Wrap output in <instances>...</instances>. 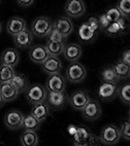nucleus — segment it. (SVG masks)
Segmentation results:
<instances>
[{
	"instance_id": "49530a36",
	"label": "nucleus",
	"mask_w": 130,
	"mask_h": 146,
	"mask_svg": "<svg viewBox=\"0 0 130 146\" xmlns=\"http://www.w3.org/2000/svg\"><path fill=\"white\" fill-rule=\"evenodd\" d=\"M0 1H1V0H0Z\"/></svg>"
},
{
	"instance_id": "4468645a",
	"label": "nucleus",
	"mask_w": 130,
	"mask_h": 146,
	"mask_svg": "<svg viewBox=\"0 0 130 146\" xmlns=\"http://www.w3.org/2000/svg\"><path fill=\"white\" fill-rule=\"evenodd\" d=\"M78 38L82 43H92L97 38L98 31L91 28L87 23H82L78 28Z\"/></svg>"
},
{
	"instance_id": "1a4fd4ad",
	"label": "nucleus",
	"mask_w": 130,
	"mask_h": 146,
	"mask_svg": "<svg viewBox=\"0 0 130 146\" xmlns=\"http://www.w3.org/2000/svg\"><path fill=\"white\" fill-rule=\"evenodd\" d=\"M46 100L51 108L60 110L67 104L68 96L64 92H48Z\"/></svg>"
},
{
	"instance_id": "c03bdc74",
	"label": "nucleus",
	"mask_w": 130,
	"mask_h": 146,
	"mask_svg": "<svg viewBox=\"0 0 130 146\" xmlns=\"http://www.w3.org/2000/svg\"><path fill=\"white\" fill-rule=\"evenodd\" d=\"M1 30H2V25H1V23H0V32H1Z\"/></svg>"
},
{
	"instance_id": "37998d69",
	"label": "nucleus",
	"mask_w": 130,
	"mask_h": 146,
	"mask_svg": "<svg viewBox=\"0 0 130 146\" xmlns=\"http://www.w3.org/2000/svg\"><path fill=\"white\" fill-rule=\"evenodd\" d=\"M128 120L130 121V108H129V110H128Z\"/></svg>"
},
{
	"instance_id": "412c9836",
	"label": "nucleus",
	"mask_w": 130,
	"mask_h": 146,
	"mask_svg": "<svg viewBox=\"0 0 130 146\" xmlns=\"http://www.w3.org/2000/svg\"><path fill=\"white\" fill-rule=\"evenodd\" d=\"M30 114L32 116H34L35 118L38 120L39 122H43L45 121L49 115V106L48 105V103L46 101L43 102H39L36 104H33L31 107V111Z\"/></svg>"
},
{
	"instance_id": "bb28decb",
	"label": "nucleus",
	"mask_w": 130,
	"mask_h": 146,
	"mask_svg": "<svg viewBox=\"0 0 130 146\" xmlns=\"http://www.w3.org/2000/svg\"><path fill=\"white\" fill-rule=\"evenodd\" d=\"M12 85L18 90V93L24 92L28 87V80L25 75L22 73H16L11 81Z\"/></svg>"
},
{
	"instance_id": "f3484780",
	"label": "nucleus",
	"mask_w": 130,
	"mask_h": 146,
	"mask_svg": "<svg viewBox=\"0 0 130 146\" xmlns=\"http://www.w3.org/2000/svg\"><path fill=\"white\" fill-rule=\"evenodd\" d=\"M20 62V54L15 48H8L3 51L0 56V62L1 64L8 65V66L15 67Z\"/></svg>"
},
{
	"instance_id": "5701e85b",
	"label": "nucleus",
	"mask_w": 130,
	"mask_h": 146,
	"mask_svg": "<svg viewBox=\"0 0 130 146\" xmlns=\"http://www.w3.org/2000/svg\"><path fill=\"white\" fill-rule=\"evenodd\" d=\"M18 94L20 93L12 85L11 82L0 84V95L3 98L4 102H11V101L15 100L18 98Z\"/></svg>"
},
{
	"instance_id": "f257e3e1",
	"label": "nucleus",
	"mask_w": 130,
	"mask_h": 146,
	"mask_svg": "<svg viewBox=\"0 0 130 146\" xmlns=\"http://www.w3.org/2000/svg\"><path fill=\"white\" fill-rule=\"evenodd\" d=\"M120 138V129L115 124H108L104 126L99 135V140L104 145H115L119 142Z\"/></svg>"
},
{
	"instance_id": "f03ea898",
	"label": "nucleus",
	"mask_w": 130,
	"mask_h": 146,
	"mask_svg": "<svg viewBox=\"0 0 130 146\" xmlns=\"http://www.w3.org/2000/svg\"><path fill=\"white\" fill-rule=\"evenodd\" d=\"M53 27V23L48 17L41 16L36 18L31 23V32L33 35L40 38L47 37Z\"/></svg>"
},
{
	"instance_id": "7ed1b4c3",
	"label": "nucleus",
	"mask_w": 130,
	"mask_h": 146,
	"mask_svg": "<svg viewBox=\"0 0 130 146\" xmlns=\"http://www.w3.org/2000/svg\"><path fill=\"white\" fill-rule=\"evenodd\" d=\"M25 92V98L31 104H36L39 102L46 101L48 91L41 84H32L27 87Z\"/></svg>"
},
{
	"instance_id": "ea45409f",
	"label": "nucleus",
	"mask_w": 130,
	"mask_h": 146,
	"mask_svg": "<svg viewBox=\"0 0 130 146\" xmlns=\"http://www.w3.org/2000/svg\"><path fill=\"white\" fill-rule=\"evenodd\" d=\"M77 129H78L77 125H69L67 128V131H68V133H69V135L73 137V136L75 135V133H77Z\"/></svg>"
},
{
	"instance_id": "e433bc0d",
	"label": "nucleus",
	"mask_w": 130,
	"mask_h": 146,
	"mask_svg": "<svg viewBox=\"0 0 130 146\" xmlns=\"http://www.w3.org/2000/svg\"><path fill=\"white\" fill-rule=\"evenodd\" d=\"M86 23L90 25L91 28H93V29L96 30V31H99V30H100V25H99L97 17H93V16H92V17L88 18V21H87Z\"/></svg>"
},
{
	"instance_id": "c756f323",
	"label": "nucleus",
	"mask_w": 130,
	"mask_h": 146,
	"mask_svg": "<svg viewBox=\"0 0 130 146\" xmlns=\"http://www.w3.org/2000/svg\"><path fill=\"white\" fill-rule=\"evenodd\" d=\"M101 80H102V82H108V83H115V84H117L119 81V79L115 75L112 66L105 67L101 71Z\"/></svg>"
},
{
	"instance_id": "c9c22d12",
	"label": "nucleus",
	"mask_w": 130,
	"mask_h": 146,
	"mask_svg": "<svg viewBox=\"0 0 130 146\" xmlns=\"http://www.w3.org/2000/svg\"><path fill=\"white\" fill-rule=\"evenodd\" d=\"M98 19V22H99V25H100V30H103L105 28H107L109 27V25L111 23L110 20L107 18V16L105 15V13H102L97 17Z\"/></svg>"
},
{
	"instance_id": "9b49d317",
	"label": "nucleus",
	"mask_w": 130,
	"mask_h": 146,
	"mask_svg": "<svg viewBox=\"0 0 130 146\" xmlns=\"http://www.w3.org/2000/svg\"><path fill=\"white\" fill-rule=\"evenodd\" d=\"M81 111L82 117L87 121H95L101 116V113H102L99 102L95 100H91V98Z\"/></svg>"
},
{
	"instance_id": "79ce46f5",
	"label": "nucleus",
	"mask_w": 130,
	"mask_h": 146,
	"mask_svg": "<svg viewBox=\"0 0 130 146\" xmlns=\"http://www.w3.org/2000/svg\"><path fill=\"white\" fill-rule=\"evenodd\" d=\"M3 103H5V102H4L3 98H2L1 95H0V106H2V105H3Z\"/></svg>"
},
{
	"instance_id": "6ab92c4d",
	"label": "nucleus",
	"mask_w": 130,
	"mask_h": 146,
	"mask_svg": "<svg viewBox=\"0 0 130 146\" xmlns=\"http://www.w3.org/2000/svg\"><path fill=\"white\" fill-rule=\"evenodd\" d=\"M14 37V43L16 47L20 49H26L31 46L33 42V34L31 30H28L25 28L23 31L20 32L18 34L15 35Z\"/></svg>"
},
{
	"instance_id": "a18cd8bd",
	"label": "nucleus",
	"mask_w": 130,
	"mask_h": 146,
	"mask_svg": "<svg viewBox=\"0 0 130 146\" xmlns=\"http://www.w3.org/2000/svg\"><path fill=\"white\" fill-rule=\"evenodd\" d=\"M0 146H5V145H4L3 143H1V142H0Z\"/></svg>"
},
{
	"instance_id": "423d86ee",
	"label": "nucleus",
	"mask_w": 130,
	"mask_h": 146,
	"mask_svg": "<svg viewBox=\"0 0 130 146\" xmlns=\"http://www.w3.org/2000/svg\"><path fill=\"white\" fill-rule=\"evenodd\" d=\"M72 138L73 143H91V144L99 146V142H100L99 137L94 135L86 127L81 126H78L77 133Z\"/></svg>"
},
{
	"instance_id": "0eeeda50",
	"label": "nucleus",
	"mask_w": 130,
	"mask_h": 146,
	"mask_svg": "<svg viewBox=\"0 0 130 146\" xmlns=\"http://www.w3.org/2000/svg\"><path fill=\"white\" fill-rule=\"evenodd\" d=\"M119 93V87L115 83H108V82H102L98 87V96L101 100L108 102V101L114 100L117 96Z\"/></svg>"
},
{
	"instance_id": "c85d7f7f",
	"label": "nucleus",
	"mask_w": 130,
	"mask_h": 146,
	"mask_svg": "<svg viewBox=\"0 0 130 146\" xmlns=\"http://www.w3.org/2000/svg\"><path fill=\"white\" fill-rule=\"evenodd\" d=\"M15 74L16 71L14 67L1 64L0 65V84L11 82Z\"/></svg>"
},
{
	"instance_id": "72a5a7b5",
	"label": "nucleus",
	"mask_w": 130,
	"mask_h": 146,
	"mask_svg": "<svg viewBox=\"0 0 130 146\" xmlns=\"http://www.w3.org/2000/svg\"><path fill=\"white\" fill-rule=\"evenodd\" d=\"M119 129H120V135H121V137L125 140L130 141V121L129 120L122 122Z\"/></svg>"
},
{
	"instance_id": "9d476101",
	"label": "nucleus",
	"mask_w": 130,
	"mask_h": 146,
	"mask_svg": "<svg viewBox=\"0 0 130 146\" xmlns=\"http://www.w3.org/2000/svg\"><path fill=\"white\" fill-rule=\"evenodd\" d=\"M90 100V96L84 90H78L71 94L68 98V102L70 103L71 107L75 110H82L84 105Z\"/></svg>"
},
{
	"instance_id": "4be33fe9",
	"label": "nucleus",
	"mask_w": 130,
	"mask_h": 146,
	"mask_svg": "<svg viewBox=\"0 0 130 146\" xmlns=\"http://www.w3.org/2000/svg\"><path fill=\"white\" fill-rule=\"evenodd\" d=\"M49 56V55L46 47L43 45H35L31 47L29 50V58L34 63H40L41 64Z\"/></svg>"
},
{
	"instance_id": "a878e982",
	"label": "nucleus",
	"mask_w": 130,
	"mask_h": 146,
	"mask_svg": "<svg viewBox=\"0 0 130 146\" xmlns=\"http://www.w3.org/2000/svg\"><path fill=\"white\" fill-rule=\"evenodd\" d=\"M45 47H46V49H47V51H48L49 56H58L63 54L65 43H63V42H55V41H51V40H48Z\"/></svg>"
},
{
	"instance_id": "b1692460",
	"label": "nucleus",
	"mask_w": 130,
	"mask_h": 146,
	"mask_svg": "<svg viewBox=\"0 0 130 146\" xmlns=\"http://www.w3.org/2000/svg\"><path fill=\"white\" fill-rule=\"evenodd\" d=\"M22 146H37L39 143V137L36 131H24L20 135Z\"/></svg>"
},
{
	"instance_id": "ddd939ff",
	"label": "nucleus",
	"mask_w": 130,
	"mask_h": 146,
	"mask_svg": "<svg viewBox=\"0 0 130 146\" xmlns=\"http://www.w3.org/2000/svg\"><path fill=\"white\" fill-rule=\"evenodd\" d=\"M22 120H23V114L20 110L12 109L6 113L4 122H5V125L8 129H18L22 128Z\"/></svg>"
},
{
	"instance_id": "f704fd0d",
	"label": "nucleus",
	"mask_w": 130,
	"mask_h": 146,
	"mask_svg": "<svg viewBox=\"0 0 130 146\" xmlns=\"http://www.w3.org/2000/svg\"><path fill=\"white\" fill-rule=\"evenodd\" d=\"M48 38H49V40H51V41L63 42V43H65V39H66L65 37L63 36L58 30H56L54 27H53V29H51V32L49 33Z\"/></svg>"
},
{
	"instance_id": "2f4dec72",
	"label": "nucleus",
	"mask_w": 130,
	"mask_h": 146,
	"mask_svg": "<svg viewBox=\"0 0 130 146\" xmlns=\"http://www.w3.org/2000/svg\"><path fill=\"white\" fill-rule=\"evenodd\" d=\"M104 13H105V15L107 16V18L110 20L111 23L115 22V21H117L119 19L123 17L117 6L110 7V8H108L107 10H106V12H104Z\"/></svg>"
},
{
	"instance_id": "7c9ffc66",
	"label": "nucleus",
	"mask_w": 130,
	"mask_h": 146,
	"mask_svg": "<svg viewBox=\"0 0 130 146\" xmlns=\"http://www.w3.org/2000/svg\"><path fill=\"white\" fill-rule=\"evenodd\" d=\"M117 96H119V100L122 102L130 105V83L124 84L120 88H119Z\"/></svg>"
},
{
	"instance_id": "4c0bfd02",
	"label": "nucleus",
	"mask_w": 130,
	"mask_h": 146,
	"mask_svg": "<svg viewBox=\"0 0 130 146\" xmlns=\"http://www.w3.org/2000/svg\"><path fill=\"white\" fill-rule=\"evenodd\" d=\"M119 60H121L122 62H124L125 64L130 66V49H127V50H125L122 53L121 58H120Z\"/></svg>"
},
{
	"instance_id": "393cba45",
	"label": "nucleus",
	"mask_w": 130,
	"mask_h": 146,
	"mask_svg": "<svg viewBox=\"0 0 130 146\" xmlns=\"http://www.w3.org/2000/svg\"><path fill=\"white\" fill-rule=\"evenodd\" d=\"M113 69L117 76V78L120 79H127L130 78V66L122 62L121 60H117L113 64Z\"/></svg>"
},
{
	"instance_id": "473e14b6",
	"label": "nucleus",
	"mask_w": 130,
	"mask_h": 146,
	"mask_svg": "<svg viewBox=\"0 0 130 146\" xmlns=\"http://www.w3.org/2000/svg\"><path fill=\"white\" fill-rule=\"evenodd\" d=\"M117 7L123 17L130 18V0H119Z\"/></svg>"
},
{
	"instance_id": "dca6fc26",
	"label": "nucleus",
	"mask_w": 130,
	"mask_h": 146,
	"mask_svg": "<svg viewBox=\"0 0 130 146\" xmlns=\"http://www.w3.org/2000/svg\"><path fill=\"white\" fill-rule=\"evenodd\" d=\"M53 27L60 32L65 38L74 31V25L68 17H60L53 23Z\"/></svg>"
},
{
	"instance_id": "a211bd4d",
	"label": "nucleus",
	"mask_w": 130,
	"mask_h": 146,
	"mask_svg": "<svg viewBox=\"0 0 130 146\" xmlns=\"http://www.w3.org/2000/svg\"><path fill=\"white\" fill-rule=\"evenodd\" d=\"M82 54V50L80 44L70 43L65 45L62 55L64 56V58L68 62H78L81 58Z\"/></svg>"
},
{
	"instance_id": "a19ab883",
	"label": "nucleus",
	"mask_w": 130,
	"mask_h": 146,
	"mask_svg": "<svg viewBox=\"0 0 130 146\" xmlns=\"http://www.w3.org/2000/svg\"><path fill=\"white\" fill-rule=\"evenodd\" d=\"M73 146H96L91 143H73Z\"/></svg>"
},
{
	"instance_id": "f8f14e48",
	"label": "nucleus",
	"mask_w": 130,
	"mask_h": 146,
	"mask_svg": "<svg viewBox=\"0 0 130 146\" xmlns=\"http://www.w3.org/2000/svg\"><path fill=\"white\" fill-rule=\"evenodd\" d=\"M66 81L60 73L49 75L46 81V89L48 92H65Z\"/></svg>"
},
{
	"instance_id": "6e6552de",
	"label": "nucleus",
	"mask_w": 130,
	"mask_h": 146,
	"mask_svg": "<svg viewBox=\"0 0 130 146\" xmlns=\"http://www.w3.org/2000/svg\"><path fill=\"white\" fill-rule=\"evenodd\" d=\"M65 14L69 18L78 19L86 13V5L82 0H67L64 5Z\"/></svg>"
},
{
	"instance_id": "20e7f679",
	"label": "nucleus",
	"mask_w": 130,
	"mask_h": 146,
	"mask_svg": "<svg viewBox=\"0 0 130 146\" xmlns=\"http://www.w3.org/2000/svg\"><path fill=\"white\" fill-rule=\"evenodd\" d=\"M130 28L128 19L121 17L117 21L111 23L107 28L103 30L104 33L110 37H119L126 34Z\"/></svg>"
},
{
	"instance_id": "39448f33",
	"label": "nucleus",
	"mask_w": 130,
	"mask_h": 146,
	"mask_svg": "<svg viewBox=\"0 0 130 146\" xmlns=\"http://www.w3.org/2000/svg\"><path fill=\"white\" fill-rule=\"evenodd\" d=\"M66 78L71 83H80L86 76V69L81 62H74L68 65L65 72Z\"/></svg>"
},
{
	"instance_id": "58836bf2",
	"label": "nucleus",
	"mask_w": 130,
	"mask_h": 146,
	"mask_svg": "<svg viewBox=\"0 0 130 146\" xmlns=\"http://www.w3.org/2000/svg\"><path fill=\"white\" fill-rule=\"evenodd\" d=\"M18 4L22 7H29L31 6L34 2V0H16Z\"/></svg>"
},
{
	"instance_id": "cd10ccee",
	"label": "nucleus",
	"mask_w": 130,
	"mask_h": 146,
	"mask_svg": "<svg viewBox=\"0 0 130 146\" xmlns=\"http://www.w3.org/2000/svg\"><path fill=\"white\" fill-rule=\"evenodd\" d=\"M40 124H41V122H39L34 116H32L31 114H28L23 116L22 128H23L24 131H36L40 128Z\"/></svg>"
},
{
	"instance_id": "2eb2a0df",
	"label": "nucleus",
	"mask_w": 130,
	"mask_h": 146,
	"mask_svg": "<svg viewBox=\"0 0 130 146\" xmlns=\"http://www.w3.org/2000/svg\"><path fill=\"white\" fill-rule=\"evenodd\" d=\"M42 69L45 73L51 75L55 74V73H60L62 70V62L59 60L58 56H49L43 62L41 63Z\"/></svg>"
},
{
	"instance_id": "aec40b11",
	"label": "nucleus",
	"mask_w": 130,
	"mask_h": 146,
	"mask_svg": "<svg viewBox=\"0 0 130 146\" xmlns=\"http://www.w3.org/2000/svg\"><path fill=\"white\" fill-rule=\"evenodd\" d=\"M7 31L8 33L15 36L26 28V23L20 17H12L7 23Z\"/></svg>"
}]
</instances>
